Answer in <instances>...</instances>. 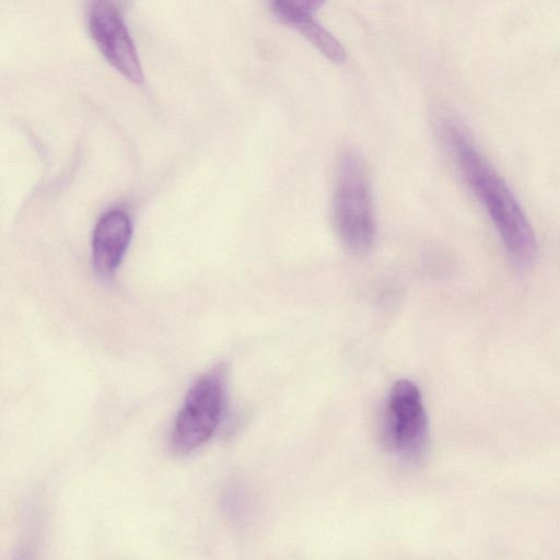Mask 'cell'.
Masks as SVG:
<instances>
[{
	"label": "cell",
	"mask_w": 560,
	"mask_h": 560,
	"mask_svg": "<svg viewBox=\"0 0 560 560\" xmlns=\"http://www.w3.org/2000/svg\"><path fill=\"white\" fill-rule=\"evenodd\" d=\"M439 132L468 188L486 209L504 250L517 267L537 254L534 230L516 197L476 145L469 130L450 110L438 107Z\"/></svg>",
	"instance_id": "6da1fadb"
},
{
	"label": "cell",
	"mask_w": 560,
	"mask_h": 560,
	"mask_svg": "<svg viewBox=\"0 0 560 560\" xmlns=\"http://www.w3.org/2000/svg\"><path fill=\"white\" fill-rule=\"evenodd\" d=\"M332 218L348 252L354 255L370 252L376 234L371 185L362 159L353 151H346L337 164Z\"/></svg>",
	"instance_id": "7a4b0ae2"
},
{
	"label": "cell",
	"mask_w": 560,
	"mask_h": 560,
	"mask_svg": "<svg viewBox=\"0 0 560 560\" xmlns=\"http://www.w3.org/2000/svg\"><path fill=\"white\" fill-rule=\"evenodd\" d=\"M225 402V371L218 365L189 388L172 427L170 445L187 455L203 445L218 429Z\"/></svg>",
	"instance_id": "3957f363"
},
{
	"label": "cell",
	"mask_w": 560,
	"mask_h": 560,
	"mask_svg": "<svg viewBox=\"0 0 560 560\" xmlns=\"http://www.w3.org/2000/svg\"><path fill=\"white\" fill-rule=\"evenodd\" d=\"M428 430L419 388L411 381H397L390 388L385 409L383 435L386 445L408 458H416L427 444Z\"/></svg>",
	"instance_id": "277c9868"
},
{
	"label": "cell",
	"mask_w": 560,
	"mask_h": 560,
	"mask_svg": "<svg viewBox=\"0 0 560 560\" xmlns=\"http://www.w3.org/2000/svg\"><path fill=\"white\" fill-rule=\"evenodd\" d=\"M88 28L106 61L132 83L141 84L143 70L137 48L114 0H90Z\"/></svg>",
	"instance_id": "5b68a950"
},
{
	"label": "cell",
	"mask_w": 560,
	"mask_h": 560,
	"mask_svg": "<svg viewBox=\"0 0 560 560\" xmlns=\"http://www.w3.org/2000/svg\"><path fill=\"white\" fill-rule=\"evenodd\" d=\"M131 238V223L120 210L105 213L93 235V261L96 272L109 277L119 266Z\"/></svg>",
	"instance_id": "8992f818"
},
{
	"label": "cell",
	"mask_w": 560,
	"mask_h": 560,
	"mask_svg": "<svg viewBox=\"0 0 560 560\" xmlns=\"http://www.w3.org/2000/svg\"><path fill=\"white\" fill-rule=\"evenodd\" d=\"M283 23L295 28L332 62L340 63L345 61L346 51L340 43L317 23L312 14L295 15Z\"/></svg>",
	"instance_id": "52a82bcc"
},
{
	"label": "cell",
	"mask_w": 560,
	"mask_h": 560,
	"mask_svg": "<svg viewBox=\"0 0 560 560\" xmlns=\"http://www.w3.org/2000/svg\"><path fill=\"white\" fill-rule=\"evenodd\" d=\"M324 0H272V10L282 23L289 18L313 14Z\"/></svg>",
	"instance_id": "ba28073f"
}]
</instances>
